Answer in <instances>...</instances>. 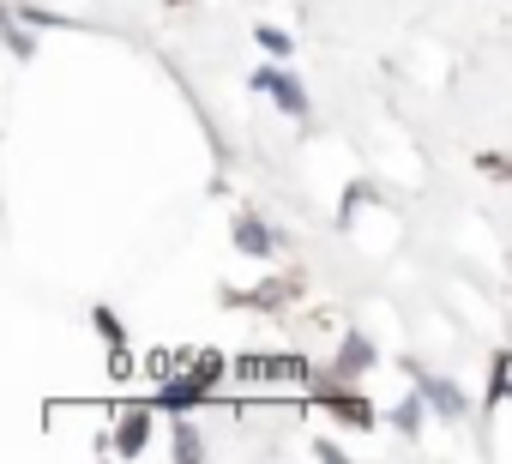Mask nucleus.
I'll use <instances>...</instances> for the list:
<instances>
[{"mask_svg": "<svg viewBox=\"0 0 512 464\" xmlns=\"http://www.w3.org/2000/svg\"><path fill=\"white\" fill-rule=\"evenodd\" d=\"M97 332H103L109 344H121V326H115V314H109V308H97Z\"/></svg>", "mask_w": 512, "mask_h": 464, "instance_id": "11", "label": "nucleus"}, {"mask_svg": "<svg viewBox=\"0 0 512 464\" xmlns=\"http://www.w3.org/2000/svg\"><path fill=\"white\" fill-rule=\"evenodd\" d=\"M320 398H326V404H332V410H338L344 422H356V428H368V422H374V410H368L362 398H350V392H338V386H320Z\"/></svg>", "mask_w": 512, "mask_h": 464, "instance_id": "6", "label": "nucleus"}, {"mask_svg": "<svg viewBox=\"0 0 512 464\" xmlns=\"http://www.w3.org/2000/svg\"><path fill=\"white\" fill-rule=\"evenodd\" d=\"M235 248H247V254H272V229H266L260 217H235Z\"/></svg>", "mask_w": 512, "mask_h": 464, "instance_id": "5", "label": "nucleus"}, {"mask_svg": "<svg viewBox=\"0 0 512 464\" xmlns=\"http://www.w3.org/2000/svg\"><path fill=\"white\" fill-rule=\"evenodd\" d=\"M356 368H368V344H362V338H350V344H344V368H338V380H344V374H356Z\"/></svg>", "mask_w": 512, "mask_h": 464, "instance_id": "10", "label": "nucleus"}, {"mask_svg": "<svg viewBox=\"0 0 512 464\" xmlns=\"http://www.w3.org/2000/svg\"><path fill=\"white\" fill-rule=\"evenodd\" d=\"M205 386H211L205 374H181V380H169V386L157 392V404H163V410H187V404L205 398Z\"/></svg>", "mask_w": 512, "mask_h": 464, "instance_id": "3", "label": "nucleus"}, {"mask_svg": "<svg viewBox=\"0 0 512 464\" xmlns=\"http://www.w3.org/2000/svg\"><path fill=\"white\" fill-rule=\"evenodd\" d=\"M422 404H428L422 392H416L410 404H398V416H392V422H398V434H416V428H422Z\"/></svg>", "mask_w": 512, "mask_h": 464, "instance_id": "9", "label": "nucleus"}, {"mask_svg": "<svg viewBox=\"0 0 512 464\" xmlns=\"http://www.w3.org/2000/svg\"><path fill=\"white\" fill-rule=\"evenodd\" d=\"M253 43H260L266 55H290V49H296V43H290V37L278 31V25H260V31H253Z\"/></svg>", "mask_w": 512, "mask_h": 464, "instance_id": "8", "label": "nucleus"}, {"mask_svg": "<svg viewBox=\"0 0 512 464\" xmlns=\"http://www.w3.org/2000/svg\"><path fill=\"white\" fill-rule=\"evenodd\" d=\"M506 392H512V380H506Z\"/></svg>", "mask_w": 512, "mask_h": 464, "instance_id": "13", "label": "nucleus"}, {"mask_svg": "<svg viewBox=\"0 0 512 464\" xmlns=\"http://www.w3.org/2000/svg\"><path fill=\"white\" fill-rule=\"evenodd\" d=\"M175 458H199V434H193V428H181V440H175Z\"/></svg>", "mask_w": 512, "mask_h": 464, "instance_id": "12", "label": "nucleus"}, {"mask_svg": "<svg viewBox=\"0 0 512 464\" xmlns=\"http://www.w3.org/2000/svg\"><path fill=\"white\" fill-rule=\"evenodd\" d=\"M416 392H422L440 416H458V410H464V392H458V386H446V380H422Z\"/></svg>", "mask_w": 512, "mask_h": 464, "instance_id": "7", "label": "nucleus"}, {"mask_svg": "<svg viewBox=\"0 0 512 464\" xmlns=\"http://www.w3.org/2000/svg\"><path fill=\"white\" fill-rule=\"evenodd\" d=\"M235 374H241V380H272V386H278V380H302L308 362H302V356H241Z\"/></svg>", "mask_w": 512, "mask_h": 464, "instance_id": "1", "label": "nucleus"}, {"mask_svg": "<svg viewBox=\"0 0 512 464\" xmlns=\"http://www.w3.org/2000/svg\"><path fill=\"white\" fill-rule=\"evenodd\" d=\"M253 85H260V91H272V103H278V109H290V115H308V97H302V85H296L290 73L266 67L260 79H253Z\"/></svg>", "mask_w": 512, "mask_h": 464, "instance_id": "2", "label": "nucleus"}, {"mask_svg": "<svg viewBox=\"0 0 512 464\" xmlns=\"http://www.w3.org/2000/svg\"><path fill=\"white\" fill-rule=\"evenodd\" d=\"M145 440H151V410H127V416H121V434H115V446L133 458V452H145Z\"/></svg>", "mask_w": 512, "mask_h": 464, "instance_id": "4", "label": "nucleus"}]
</instances>
